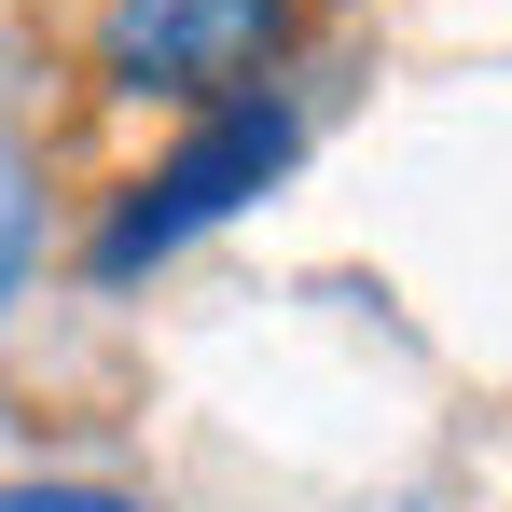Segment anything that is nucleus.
Listing matches in <instances>:
<instances>
[{
  "label": "nucleus",
  "instance_id": "nucleus-1",
  "mask_svg": "<svg viewBox=\"0 0 512 512\" xmlns=\"http://www.w3.org/2000/svg\"><path fill=\"white\" fill-rule=\"evenodd\" d=\"M291 97H222V111H194V139H180L167 167H139L125 194H111V222H97V277H139V263H167L180 236H208L222 208H250L263 180L291 167Z\"/></svg>",
  "mask_w": 512,
  "mask_h": 512
},
{
  "label": "nucleus",
  "instance_id": "nucleus-2",
  "mask_svg": "<svg viewBox=\"0 0 512 512\" xmlns=\"http://www.w3.org/2000/svg\"><path fill=\"white\" fill-rule=\"evenodd\" d=\"M291 42V0H97L84 70L111 97H167V111H222L250 97Z\"/></svg>",
  "mask_w": 512,
  "mask_h": 512
},
{
  "label": "nucleus",
  "instance_id": "nucleus-3",
  "mask_svg": "<svg viewBox=\"0 0 512 512\" xmlns=\"http://www.w3.org/2000/svg\"><path fill=\"white\" fill-rule=\"evenodd\" d=\"M28 236H42V208H28V167L0 153V305H14V277H28Z\"/></svg>",
  "mask_w": 512,
  "mask_h": 512
},
{
  "label": "nucleus",
  "instance_id": "nucleus-4",
  "mask_svg": "<svg viewBox=\"0 0 512 512\" xmlns=\"http://www.w3.org/2000/svg\"><path fill=\"white\" fill-rule=\"evenodd\" d=\"M0 512H139L125 485H56V471H28V485H0Z\"/></svg>",
  "mask_w": 512,
  "mask_h": 512
}]
</instances>
